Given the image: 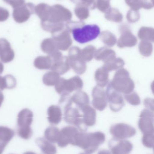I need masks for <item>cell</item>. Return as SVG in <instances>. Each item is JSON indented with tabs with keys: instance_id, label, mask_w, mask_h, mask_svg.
Segmentation results:
<instances>
[{
	"instance_id": "cell-1",
	"label": "cell",
	"mask_w": 154,
	"mask_h": 154,
	"mask_svg": "<svg viewBox=\"0 0 154 154\" xmlns=\"http://www.w3.org/2000/svg\"><path fill=\"white\" fill-rule=\"evenodd\" d=\"M72 13L69 10L62 5H54L50 7L47 20L41 22L42 29L51 34L63 29L65 24L71 20Z\"/></svg>"
},
{
	"instance_id": "cell-2",
	"label": "cell",
	"mask_w": 154,
	"mask_h": 154,
	"mask_svg": "<svg viewBox=\"0 0 154 154\" xmlns=\"http://www.w3.org/2000/svg\"><path fill=\"white\" fill-rule=\"evenodd\" d=\"M105 140V135L101 131L88 133L79 131L73 146L82 148L86 154H92L98 149L99 146L103 144Z\"/></svg>"
},
{
	"instance_id": "cell-3",
	"label": "cell",
	"mask_w": 154,
	"mask_h": 154,
	"mask_svg": "<svg viewBox=\"0 0 154 154\" xmlns=\"http://www.w3.org/2000/svg\"><path fill=\"white\" fill-rule=\"evenodd\" d=\"M110 83L116 91L125 94L133 91L135 88V84L130 78L129 73L124 68L117 71Z\"/></svg>"
},
{
	"instance_id": "cell-4",
	"label": "cell",
	"mask_w": 154,
	"mask_h": 154,
	"mask_svg": "<svg viewBox=\"0 0 154 154\" xmlns=\"http://www.w3.org/2000/svg\"><path fill=\"white\" fill-rule=\"evenodd\" d=\"M33 117V112L28 109H23L18 114L17 134L23 139L28 140L32 137L33 131L30 126Z\"/></svg>"
},
{
	"instance_id": "cell-5",
	"label": "cell",
	"mask_w": 154,
	"mask_h": 154,
	"mask_svg": "<svg viewBox=\"0 0 154 154\" xmlns=\"http://www.w3.org/2000/svg\"><path fill=\"white\" fill-rule=\"evenodd\" d=\"M100 27L96 25H83L72 31L75 41L84 44L95 39L100 34Z\"/></svg>"
},
{
	"instance_id": "cell-6",
	"label": "cell",
	"mask_w": 154,
	"mask_h": 154,
	"mask_svg": "<svg viewBox=\"0 0 154 154\" xmlns=\"http://www.w3.org/2000/svg\"><path fill=\"white\" fill-rule=\"evenodd\" d=\"M83 86L82 80L78 76H74L68 80L60 78L55 85L56 91L59 94H70L74 91H79Z\"/></svg>"
},
{
	"instance_id": "cell-7",
	"label": "cell",
	"mask_w": 154,
	"mask_h": 154,
	"mask_svg": "<svg viewBox=\"0 0 154 154\" xmlns=\"http://www.w3.org/2000/svg\"><path fill=\"white\" fill-rule=\"evenodd\" d=\"M68 61L70 67L77 74L84 73L86 70V65L81 57V49L77 47L71 48L68 54Z\"/></svg>"
},
{
	"instance_id": "cell-8",
	"label": "cell",
	"mask_w": 154,
	"mask_h": 154,
	"mask_svg": "<svg viewBox=\"0 0 154 154\" xmlns=\"http://www.w3.org/2000/svg\"><path fill=\"white\" fill-rule=\"evenodd\" d=\"M64 119L68 124L74 125L80 131L85 132L88 127L84 123L82 116L76 108L69 107L64 110Z\"/></svg>"
},
{
	"instance_id": "cell-9",
	"label": "cell",
	"mask_w": 154,
	"mask_h": 154,
	"mask_svg": "<svg viewBox=\"0 0 154 154\" xmlns=\"http://www.w3.org/2000/svg\"><path fill=\"white\" fill-rule=\"evenodd\" d=\"M106 91L107 100L112 111L117 112L120 110L125 105L122 93L116 91L110 82L108 84Z\"/></svg>"
},
{
	"instance_id": "cell-10",
	"label": "cell",
	"mask_w": 154,
	"mask_h": 154,
	"mask_svg": "<svg viewBox=\"0 0 154 154\" xmlns=\"http://www.w3.org/2000/svg\"><path fill=\"white\" fill-rule=\"evenodd\" d=\"M154 119L153 111L148 109L142 111L140 115L138 125L143 134L154 133Z\"/></svg>"
},
{
	"instance_id": "cell-11",
	"label": "cell",
	"mask_w": 154,
	"mask_h": 154,
	"mask_svg": "<svg viewBox=\"0 0 154 154\" xmlns=\"http://www.w3.org/2000/svg\"><path fill=\"white\" fill-rule=\"evenodd\" d=\"M110 132L114 138L123 140L135 136L136 130L131 125L119 123L112 126L110 128Z\"/></svg>"
},
{
	"instance_id": "cell-12",
	"label": "cell",
	"mask_w": 154,
	"mask_h": 154,
	"mask_svg": "<svg viewBox=\"0 0 154 154\" xmlns=\"http://www.w3.org/2000/svg\"><path fill=\"white\" fill-rule=\"evenodd\" d=\"M70 33L66 26L61 30L52 33V38L54 40L59 50L66 51L72 45V40Z\"/></svg>"
},
{
	"instance_id": "cell-13",
	"label": "cell",
	"mask_w": 154,
	"mask_h": 154,
	"mask_svg": "<svg viewBox=\"0 0 154 154\" xmlns=\"http://www.w3.org/2000/svg\"><path fill=\"white\" fill-rule=\"evenodd\" d=\"M119 31L121 34L120 37L117 43L119 48H131L136 45L137 42V38L131 33L128 25H122L120 27Z\"/></svg>"
},
{
	"instance_id": "cell-14",
	"label": "cell",
	"mask_w": 154,
	"mask_h": 154,
	"mask_svg": "<svg viewBox=\"0 0 154 154\" xmlns=\"http://www.w3.org/2000/svg\"><path fill=\"white\" fill-rule=\"evenodd\" d=\"M80 131L75 126H66L60 131V137L57 143L60 147H64L69 144L73 146L75 137Z\"/></svg>"
},
{
	"instance_id": "cell-15",
	"label": "cell",
	"mask_w": 154,
	"mask_h": 154,
	"mask_svg": "<svg viewBox=\"0 0 154 154\" xmlns=\"http://www.w3.org/2000/svg\"><path fill=\"white\" fill-rule=\"evenodd\" d=\"M109 146L111 154H129L133 149V145L128 140L115 138L109 140Z\"/></svg>"
},
{
	"instance_id": "cell-16",
	"label": "cell",
	"mask_w": 154,
	"mask_h": 154,
	"mask_svg": "<svg viewBox=\"0 0 154 154\" xmlns=\"http://www.w3.org/2000/svg\"><path fill=\"white\" fill-rule=\"evenodd\" d=\"M35 6L33 3H25L20 7L14 9L13 18L18 23H23L27 21L30 16L35 12Z\"/></svg>"
},
{
	"instance_id": "cell-17",
	"label": "cell",
	"mask_w": 154,
	"mask_h": 154,
	"mask_svg": "<svg viewBox=\"0 0 154 154\" xmlns=\"http://www.w3.org/2000/svg\"><path fill=\"white\" fill-rule=\"evenodd\" d=\"M92 105L95 109L99 111H103L107 105V95L106 91L103 88L100 86H95L93 89Z\"/></svg>"
},
{
	"instance_id": "cell-18",
	"label": "cell",
	"mask_w": 154,
	"mask_h": 154,
	"mask_svg": "<svg viewBox=\"0 0 154 154\" xmlns=\"http://www.w3.org/2000/svg\"><path fill=\"white\" fill-rule=\"evenodd\" d=\"M15 53L10 43L6 38H0V60L7 63L13 61L15 57Z\"/></svg>"
},
{
	"instance_id": "cell-19",
	"label": "cell",
	"mask_w": 154,
	"mask_h": 154,
	"mask_svg": "<svg viewBox=\"0 0 154 154\" xmlns=\"http://www.w3.org/2000/svg\"><path fill=\"white\" fill-rule=\"evenodd\" d=\"M52 64L51 69L60 75L67 72L70 69L68 57L62 56L57 59L52 60Z\"/></svg>"
},
{
	"instance_id": "cell-20",
	"label": "cell",
	"mask_w": 154,
	"mask_h": 154,
	"mask_svg": "<svg viewBox=\"0 0 154 154\" xmlns=\"http://www.w3.org/2000/svg\"><path fill=\"white\" fill-rule=\"evenodd\" d=\"M80 109L83 112L82 119L84 123L88 127L94 126L96 123V112L94 109L88 105L82 107Z\"/></svg>"
},
{
	"instance_id": "cell-21",
	"label": "cell",
	"mask_w": 154,
	"mask_h": 154,
	"mask_svg": "<svg viewBox=\"0 0 154 154\" xmlns=\"http://www.w3.org/2000/svg\"><path fill=\"white\" fill-rule=\"evenodd\" d=\"M116 57V53L112 49L106 47L100 48L95 51L94 57L97 61L105 63Z\"/></svg>"
},
{
	"instance_id": "cell-22",
	"label": "cell",
	"mask_w": 154,
	"mask_h": 154,
	"mask_svg": "<svg viewBox=\"0 0 154 154\" xmlns=\"http://www.w3.org/2000/svg\"><path fill=\"white\" fill-rule=\"evenodd\" d=\"M48 122L53 125H57L61 122L62 112L61 108L57 105H51L48 109Z\"/></svg>"
},
{
	"instance_id": "cell-23",
	"label": "cell",
	"mask_w": 154,
	"mask_h": 154,
	"mask_svg": "<svg viewBox=\"0 0 154 154\" xmlns=\"http://www.w3.org/2000/svg\"><path fill=\"white\" fill-rule=\"evenodd\" d=\"M36 143L44 154H56L57 148L54 145L45 138L38 137L36 139Z\"/></svg>"
},
{
	"instance_id": "cell-24",
	"label": "cell",
	"mask_w": 154,
	"mask_h": 154,
	"mask_svg": "<svg viewBox=\"0 0 154 154\" xmlns=\"http://www.w3.org/2000/svg\"><path fill=\"white\" fill-rule=\"evenodd\" d=\"M15 131L5 126H0V146L6 147L15 136Z\"/></svg>"
},
{
	"instance_id": "cell-25",
	"label": "cell",
	"mask_w": 154,
	"mask_h": 154,
	"mask_svg": "<svg viewBox=\"0 0 154 154\" xmlns=\"http://www.w3.org/2000/svg\"><path fill=\"white\" fill-rule=\"evenodd\" d=\"M42 51L48 56H52L59 51L54 40L52 38H48L43 40L41 44Z\"/></svg>"
},
{
	"instance_id": "cell-26",
	"label": "cell",
	"mask_w": 154,
	"mask_h": 154,
	"mask_svg": "<svg viewBox=\"0 0 154 154\" xmlns=\"http://www.w3.org/2000/svg\"><path fill=\"white\" fill-rule=\"evenodd\" d=\"M109 72L103 67L98 68L94 74V79L97 85L103 88L108 84L109 81Z\"/></svg>"
},
{
	"instance_id": "cell-27",
	"label": "cell",
	"mask_w": 154,
	"mask_h": 154,
	"mask_svg": "<svg viewBox=\"0 0 154 154\" xmlns=\"http://www.w3.org/2000/svg\"><path fill=\"white\" fill-rule=\"evenodd\" d=\"M72 98L73 102L80 109L88 105L89 103V97L88 94L80 90L76 91L72 96Z\"/></svg>"
},
{
	"instance_id": "cell-28",
	"label": "cell",
	"mask_w": 154,
	"mask_h": 154,
	"mask_svg": "<svg viewBox=\"0 0 154 154\" xmlns=\"http://www.w3.org/2000/svg\"><path fill=\"white\" fill-rule=\"evenodd\" d=\"M60 131L57 127L51 126L48 127L45 131V138L52 143H57L60 137Z\"/></svg>"
},
{
	"instance_id": "cell-29",
	"label": "cell",
	"mask_w": 154,
	"mask_h": 154,
	"mask_svg": "<svg viewBox=\"0 0 154 154\" xmlns=\"http://www.w3.org/2000/svg\"><path fill=\"white\" fill-rule=\"evenodd\" d=\"M104 63L102 67L108 72L119 70L122 68L125 65L123 59L120 57H114L111 60Z\"/></svg>"
},
{
	"instance_id": "cell-30",
	"label": "cell",
	"mask_w": 154,
	"mask_h": 154,
	"mask_svg": "<svg viewBox=\"0 0 154 154\" xmlns=\"http://www.w3.org/2000/svg\"><path fill=\"white\" fill-rule=\"evenodd\" d=\"M52 61L49 56H38L35 59L34 65L39 70H48L51 68Z\"/></svg>"
},
{
	"instance_id": "cell-31",
	"label": "cell",
	"mask_w": 154,
	"mask_h": 154,
	"mask_svg": "<svg viewBox=\"0 0 154 154\" xmlns=\"http://www.w3.org/2000/svg\"><path fill=\"white\" fill-rule=\"evenodd\" d=\"M50 7L48 4L43 3H40L35 7V13L41 19V22H45L47 20Z\"/></svg>"
},
{
	"instance_id": "cell-32",
	"label": "cell",
	"mask_w": 154,
	"mask_h": 154,
	"mask_svg": "<svg viewBox=\"0 0 154 154\" xmlns=\"http://www.w3.org/2000/svg\"><path fill=\"white\" fill-rule=\"evenodd\" d=\"M138 36L142 41L153 42L154 39V29L142 27L139 30Z\"/></svg>"
},
{
	"instance_id": "cell-33",
	"label": "cell",
	"mask_w": 154,
	"mask_h": 154,
	"mask_svg": "<svg viewBox=\"0 0 154 154\" xmlns=\"http://www.w3.org/2000/svg\"><path fill=\"white\" fill-rule=\"evenodd\" d=\"M60 79V75L52 71L48 72L44 75L43 82L47 86H54L57 84Z\"/></svg>"
},
{
	"instance_id": "cell-34",
	"label": "cell",
	"mask_w": 154,
	"mask_h": 154,
	"mask_svg": "<svg viewBox=\"0 0 154 154\" xmlns=\"http://www.w3.org/2000/svg\"><path fill=\"white\" fill-rule=\"evenodd\" d=\"M105 13V18L109 21L120 23L123 19L122 14L117 9L110 8Z\"/></svg>"
},
{
	"instance_id": "cell-35",
	"label": "cell",
	"mask_w": 154,
	"mask_h": 154,
	"mask_svg": "<svg viewBox=\"0 0 154 154\" xmlns=\"http://www.w3.org/2000/svg\"><path fill=\"white\" fill-rule=\"evenodd\" d=\"M100 39L106 45L112 47L117 43V38L112 33L108 30L103 31L100 35Z\"/></svg>"
},
{
	"instance_id": "cell-36",
	"label": "cell",
	"mask_w": 154,
	"mask_h": 154,
	"mask_svg": "<svg viewBox=\"0 0 154 154\" xmlns=\"http://www.w3.org/2000/svg\"><path fill=\"white\" fill-rule=\"evenodd\" d=\"M96 48L93 45H88L81 50V57L85 62H90L94 57Z\"/></svg>"
},
{
	"instance_id": "cell-37",
	"label": "cell",
	"mask_w": 154,
	"mask_h": 154,
	"mask_svg": "<svg viewBox=\"0 0 154 154\" xmlns=\"http://www.w3.org/2000/svg\"><path fill=\"white\" fill-rule=\"evenodd\" d=\"M138 48L140 53L143 56L149 57L151 55L153 47L150 42L141 41L139 45Z\"/></svg>"
},
{
	"instance_id": "cell-38",
	"label": "cell",
	"mask_w": 154,
	"mask_h": 154,
	"mask_svg": "<svg viewBox=\"0 0 154 154\" xmlns=\"http://www.w3.org/2000/svg\"><path fill=\"white\" fill-rule=\"evenodd\" d=\"M74 11L76 17L81 21L87 19L90 16L89 9L82 5H77Z\"/></svg>"
},
{
	"instance_id": "cell-39",
	"label": "cell",
	"mask_w": 154,
	"mask_h": 154,
	"mask_svg": "<svg viewBox=\"0 0 154 154\" xmlns=\"http://www.w3.org/2000/svg\"><path fill=\"white\" fill-rule=\"evenodd\" d=\"M124 97L126 100L131 105L137 106L140 104V100L139 96L137 93L133 91L130 93L125 94Z\"/></svg>"
},
{
	"instance_id": "cell-40",
	"label": "cell",
	"mask_w": 154,
	"mask_h": 154,
	"mask_svg": "<svg viewBox=\"0 0 154 154\" xmlns=\"http://www.w3.org/2000/svg\"><path fill=\"white\" fill-rule=\"evenodd\" d=\"M61 98L59 101V104L64 109H66L70 107L72 103V97L69 94H63L61 95Z\"/></svg>"
},
{
	"instance_id": "cell-41",
	"label": "cell",
	"mask_w": 154,
	"mask_h": 154,
	"mask_svg": "<svg viewBox=\"0 0 154 154\" xmlns=\"http://www.w3.org/2000/svg\"><path fill=\"white\" fill-rule=\"evenodd\" d=\"M142 142L143 145L146 147L153 148L154 144V133L143 134Z\"/></svg>"
},
{
	"instance_id": "cell-42",
	"label": "cell",
	"mask_w": 154,
	"mask_h": 154,
	"mask_svg": "<svg viewBox=\"0 0 154 154\" xmlns=\"http://www.w3.org/2000/svg\"><path fill=\"white\" fill-rule=\"evenodd\" d=\"M110 0H97L96 2V8L100 11L105 13L110 7Z\"/></svg>"
},
{
	"instance_id": "cell-43",
	"label": "cell",
	"mask_w": 154,
	"mask_h": 154,
	"mask_svg": "<svg viewBox=\"0 0 154 154\" xmlns=\"http://www.w3.org/2000/svg\"><path fill=\"white\" fill-rule=\"evenodd\" d=\"M140 15L138 11L131 9L128 11L127 19L129 23H133L137 22L140 19Z\"/></svg>"
},
{
	"instance_id": "cell-44",
	"label": "cell",
	"mask_w": 154,
	"mask_h": 154,
	"mask_svg": "<svg viewBox=\"0 0 154 154\" xmlns=\"http://www.w3.org/2000/svg\"><path fill=\"white\" fill-rule=\"evenodd\" d=\"M76 4L84 6L88 9L93 10L96 8V1L95 0H77Z\"/></svg>"
},
{
	"instance_id": "cell-45",
	"label": "cell",
	"mask_w": 154,
	"mask_h": 154,
	"mask_svg": "<svg viewBox=\"0 0 154 154\" xmlns=\"http://www.w3.org/2000/svg\"><path fill=\"white\" fill-rule=\"evenodd\" d=\"M6 79L7 89H12L17 86V81L16 78L11 75L8 74L5 76Z\"/></svg>"
},
{
	"instance_id": "cell-46",
	"label": "cell",
	"mask_w": 154,
	"mask_h": 154,
	"mask_svg": "<svg viewBox=\"0 0 154 154\" xmlns=\"http://www.w3.org/2000/svg\"><path fill=\"white\" fill-rule=\"evenodd\" d=\"M140 8L149 10L154 7V0H137Z\"/></svg>"
},
{
	"instance_id": "cell-47",
	"label": "cell",
	"mask_w": 154,
	"mask_h": 154,
	"mask_svg": "<svg viewBox=\"0 0 154 154\" xmlns=\"http://www.w3.org/2000/svg\"><path fill=\"white\" fill-rule=\"evenodd\" d=\"M4 2L11 5L13 9L20 7L25 4V0H3Z\"/></svg>"
},
{
	"instance_id": "cell-48",
	"label": "cell",
	"mask_w": 154,
	"mask_h": 154,
	"mask_svg": "<svg viewBox=\"0 0 154 154\" xmlns=\"http://www.w3.org/2000/svg\"><path fill=\"white\" fill-rule=\"evenodd\" d=\"M9 16V12L8 10L0 7V22H3L7 20Z\"/></svg>"
},
{
	"instance_id": "cell-49",
	"label": "cell",
	"mask_w": 154,
	"mask_h": 154,
	"mask_svg": "<svg viewBox=\"0 0 154 154\" xmlns=\"http://www.w3.org/2000/svg\"><path fill=\"white\" fill-rule=\"evenodd\" d=\"M144 104L146 108L150 110H154V100L153 99L150 98L146 99L144 100Z\"/></svg>"
},
{
	"instance_id": "cell-50",
	"label": "cell",
	"mask_w": 154,
	"mask_h": 154,
	"mask_svg": "<svg viewBox=\"0 0 154 154\" xmlns=\"http://www.w3.org/2000/svg\"><path fill=\"white\" fill-rule=\"evenodd\" d=\"M4 100V94L2 91H0V107H1L2 104Z\"/></svg>"
},
{
	"instance_id": "cell-51",
	"label": "cell",
	"mask_w": 154,
	"mask_h": 154,
	"mask_svg": "<svg viewBox=\"0 0 154 154\" xmlns=\"http://www.w3.org/2000/svg\"><path fill=\"white\" fill-rule=\"evenodd\" d=\"M98 154H111L110 151L106 149H102L98 152Z\"/></svg>"
},
{
	"instance_id": "cell-52",
	"label": "cell",
	"mask_w": 154,
	"mask_h": 154,
	"mask_svg": "<svg viewBox=\"0 0 154 154\" xmlns=\"http://www.w3.org/2000/svg\"><path fill=\"white\" fill-rule=\"evenodd\" d=\"M4 69V67L3 63L2 62H0V74L3 72Z\"/></svg>"
},
{
	"instance_id": "cell-53",
	"label": "cell",
	"mask_w": 154,
	"mask_h": 154,
	"mask_svg": "<svg viewBox=\"0 0 154 154\" xmlns=\"http://www.w3.org/2000/svg\"><path fill=\"white\" fill-rule=\"evenodd\" d=\"M23 154H37L35 153L34 152H32V151H27V152H25Z\"/></svg>"
},
{
	"instance_id": "cell-54",
	"label": "cell",
	"mask_w": 154,
	"mask_h": 154,
	"mask_svg": "<svg viewBox=\"0 0 154 154\" xmlns=\"http://www.w3.org/2000/svg\"><path fill=\"white\" fill-rule=\"evenodd\" d=\"M85 154V153H81V154Z\"/></svg>"
}]
</instances>
